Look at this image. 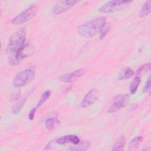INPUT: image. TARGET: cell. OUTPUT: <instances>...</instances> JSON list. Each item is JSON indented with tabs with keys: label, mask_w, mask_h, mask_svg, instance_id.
Masks as SVG:
<instances>
[{
	"label": "cell",
	"mask_w": 151,
	"mask_h": 151,
	"mask_svg": "<svg viewBox=\"0 0 151 151\" xmlns=\"http://www.w3.org/2000/svg\"><path fill=\"white\" fill-rule=\"evenodd\" d=\"M86 69L80 68L73 72L60 75L58 80L65 83H73L77 81L86 73Z\"/></svg>",
	"instance_id": "ba28073f"
},
{
	"label": "cell",
	"mask_w": 151,
	"mask_h": 151,
	"mask_svg": "<svg viewBox=\"0 0 151 151\" xmlns=\"http://www.w3.org/2000/svg\"><path fill=\"white\" fill-rule=\"evenodd\" d=\"M34 48L32 45L29 44H25L24 47L14 55V57L11 58L10 61L11 64H17L22 60L30 55L34 52Z\"/></svg>",
	"instance_id": "52a82bcc"
},
{
	"label": "cell",
	"mask_w": 151,
	"mask_h": 151,
	"mask_svg": "<svg viewBox=\"0 0 151 151\" xmlns=\"http://www.w3.org/2000/svg\"><path fill=\"white\" fill-rule=\"evenodd\" d=\"M132 1L123 0H113L106 2L99 8V11L101 13H111L122 10L127 7Z\"/></svg>",
	"instance_id": "277c9868"
},
{
	"label": "cell",
	"mask_w": 151,
	"mask_h": 151,
	"mask_svg": "<svg viewBox=\"0 0 151 151\" xmlns=\"http://www.w3.org/2000/svg\"><path fill=\"white\" fill-rule=\"evenodd\" d=\"M60 122L57 117H51L47 119L45 122V126L49 131H53L56 126L59 124Z\"/></svg>",
	"instance_id": "4fadbf2b"
},
{
	"label": "cell",
	"mask_w": 151,
	"mask_h": 151,
	"mask_svg": "<svg viewBox=\"0 0 151 151\" xmlns=\"http://www.w3.org/2000/svg\"><path fill=\"white\" fill-rule=\"evenodd\" d=\"M35 72L36 70L34 66L28 67L25 70L18 72L13 79V86L16 88H19L29 84L34 79Z\"/></svg>",
	"instance_id": "3957f363"
},
{
	"label": "cell",
	"mask_w": 151,
	"mask_h": 151,
	"mask_svg": "<svg viewBox=\"0 0 151 151\" xmlns=\"http://www.w3.org/2000/svg\"><path fill=\"white\" fill-rule=\"evenodd\" d=\"M98 99V91L96 88H92L89 90L84 97L80 104L83 108L88 107L93 104Z\"/></svg>",
	"instance_id": "30bf717a"
},
{
	"label": "cell",
	"mask_w": 151,
	"mask_h": 151,
	"mask_svg": "<svg viewBox=\"0 0 151 151\" xmlns=\"http://www.w3.org/2000/svg\"><path fill=\"white\" fill-rule=\"evenodd\" d=\"M106 24V17H98L80 25L77 28V32L83 37L91 38L100 33Z\"/></svg>",
	"instance_id": "6da1fadb"
},
{
	"label": "cell",
	"mask_w": 151,
	"mask_h": 151,
	"mask_svg": "<svg viewBox=\"0 0 151 151\" xmlns=\"http://www.w3.org/2000/svg\"><path fill=\"white\" fill-rule=\"evenodd\" d=\"M142 140H143V137L142 136H136L134 138H133L132 140H131V141L129 143V150H132L137 148L142 143Z\"/></svg>",
	"instance_id": "9a60e30c"
},
{
	"label": "cell",
	"mask_w": 151,
	"mask_h": 151,
	"mask_svg": "<svg viewBox=\"0 0 151 151\" xmlns=\"http://www.w3.org/2000/svg\"><path fill=\"white\" fill-rule=\"evenodd\" d=\"M150 89V76H149L145 84V86L143 89V93H146L147 91H149Z\"/></svg>",
	"instance_id": "7402d4cb"
},
{
	"label": "cell",
	"mask_w": 151,
	"mask_h": 151,
	"mask_svg": "<svg viewBox=\"0 0 151 151\" xmlns=\"http://www.w3.org/2000/svg\"><path fill=\"white\" fill-rule=\"evenodd\" d=\"M151 10V1L149 0L146 1L143 5L141 10L139 13V15L140 17H144L147 16Z\"/></svg>",
	"instance_id": "5bb4252c"
},
{
	"label": "cell",
	"mask_w": 151,
	"mask_h": 151,
	"mask_svg": "<svg viewBox=\"0 0 151 151\" xmlns=\"http://www.w3.org/2000/svg\"><path fill=\"white\" fill-rule=\"evenodd\" d=\"M80 139L76 135L68 134L61 136L56 139L55 142L58 145H65L67 143H73L77 145L80 143Z\"/></svg>",
	"instance_id": "8fae6325"
},
{
	"label": "cell",
	"mask_w": 151,
	"mask_h": 151,
	"mask_svg": "<svg viewBox=\"0 0 151 151\" xmlns=\"http://www.w3.org/2000/svg\"><path fill=\"white\" fill-rule=\"evenodd\" d=\"M140 83V77L139 76H136L130 84V93L132 94H134L136 92Z\"/></svg>",
	"instance_id": "2e32d148"
},
{
	"label": "cell",
	"mask_w": 151,
	"mask_h": 151,
	"mask_svg": "<svg viewBox=\"0 0 151 151\" xmlns=\"http://www.w3.org/2000/svg\"><path fill=\"white\" fill-rule=\"evenodd\" d=\"M130 96L128 94H120L114 97L109 106L107 112L113 113L128 105Z\"/></svg>",
	"instance_id": "5b68a950"
},
{
	"label": "cell",
	"mask_w": 151,
	"mask_h": 151,
	"mask_svg": "<svg viewBox=\"0 0 151 151\" xmlns=\"http://www.w3.org/2000/svg\"><path fill=\"white\" fill-rule=\"evenodd\" d=\"M150 63H148L147 64L142 65L137 70L136 76L140 77V76L144 74L146 72L150 71Z\"/></svg>",
	"instance_id": "d6986e66"
},
{
	"label": "cell",
	"mask_w": 151,
	"mask_h": 151,
	"mask_svg": "<svg viewBox=\"0 0 151 151\" xmlns=\"http://www.w3.org/2000/svg\"><path fill=\"white\" fill-rule=\"evenodd\" d=\"M90 146V143L88 141H84L80 145L78 146V147L75 148V150H86Z\"/></svg>",
	"instance_id": "44dd1931"
},
{
	"label": "cell",
	"mask_w": 151,
	"mask_h": 151,
	"mask_svg": "<svg viewBox=\"0 0 151 151\" xmlns=\"http://www.w3.org/2000/svg\"><path fill=\"white\" fill-rule=\"evenodd\" d=\"M77 1H61L57 2L54 7L52 8V12L55 14H61L69 9H70L73 6H74L76 3H77Z\"/></svg>",
	"instance_id": "9c48e42d"
},
{
	"label": "cell",
	"mask_w": 151,
	"mask_h": 151,
	"mask_svg": "<svg viewBox=\"0 0 151 151\" xmlns=\"http://www.w3.org/2000/svg\"><path fill=\"white\" fill-rule=\"evenodd\" d=\"M134 73V71L129 67L124 68V69L122 70L117 75V79L119 80H126L131 78Z\"/></svg>",
	"instance_id": "7c38bea8"
},
{
	"label": "cell",
	"mask_w": 151,
	"mask_h": 151,
	"mask_svg": "<svg viewBox=\"0 0 151 151\" xmlns=\"http://www.w3.org/2000/svg\"><path fill=\"white\" fill-rule=\"evenodd\" d=\"M25 28H22L17 31L11 35L9 38L6 47V52L14 56L25 44Z\"/></svg>",
	"instance_id": "7a4b0ae2"
},
{
	"label": "cell",
	"mask_w": 151,
	"mask_h": 151,
	"mask_svg": "<svg viewBox=\"0 0 151 151\" xmlns=\"http://www.w3.org/2000/svg\"><path fill=\"white\" fill-rule=\"evenodd\" d=\"M37 11V6L32 5L14 17L12 19L11 23L14 25H21L24 24L31 20L35 15Z\"/></svg>",
	"instance_id": "8992f818"
},
{
	"label": "cell",
	"mask_w": 151,
	"mask_h": 151,
	"mask_svg": "<svg viewBox=\"0 0 151 151\" xmlns=\"http://www.w3.org/2000/svg\"><path fill=\"white\" fill-rule=\"evenodd\" d=\"M50 95H51V91H50V90H46L45 91H44V92L42 93V96H41V97L40 100H39L38 102L37 103V106H35V107H36L37 109H38V107H40L50 97Z\"/></svg>",
	"instance_id": "ffe728a7"
},
{
	"label": "cell",
	"mask_w": 151,
	"mask_h": 151,
	"mask_svg": "<svg viewBox=\"0 0 151 151\" xmlns=\"http://www.w3.org/2000/svg\"><path fill=\"white\" fill-rule=\"evenodd\" d=\"M109 31V27H107V26H105L103 29H102V30L101 31V32H100V38H103L104 37H105V35L107 34V32H108V31Z\"/></svg>",
	"instance_id": "cb8c5ba5"
},
{
	"label": "cell",
	"mask_w": 151,
	"mask_h": 151,
	"mask_svg": "<svg viewBox=\"0 0 151 151\" xmlns=\"http://www.w3.org/2000/svg\"><path fill=\"white\" fill-rule=\"evenodd\" d=\"M27 100V97L23 98L21 99L19 102H18L13 107L12 109V112L14 114H18L21 110H22L23 106H24V104Z\"/></svg>",
	"instance_id": "ac0fdd59"
},
{
	"label": "cell",
	"mask_w": 151,
	"mask_h": 151,
	"mask_svg": "<svg viewBox=\"0 0 151 151\" xmlns=\"http://www.w3.org/2000/svg\"><path fill=\"white\" fill-rule=\"evenodd\" d=\"M37 109L35 107L34 108H32L31 111H29V115H28V119L30 120H33L34 119V117H35V114L36 113V111H37Z\"/></svg>",
	"instance_id": "603a6c76"
},
{
	"label": "cell",
	"mask_w": 151,
	"mask_h": 151,
	"mask_svg": "<svg viewBox=\"0 0 151 151\" xmlns=\"http://www.w3.org/2000/svg\"><path fill=\"white\" fill-rule=\"evenodd\" d=\"M126 144V139L124 136L121 137L114 143L111 150H122Z\"/></svg>",
	"instance_id": "e0dca14e"
}]
</instances>
